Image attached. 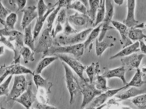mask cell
<instances>
[{
    "mask_svg": "<svg viewBox=\"0 0 146 109\" xmlns=\"http://www.w3.org/2000/svg\"><path fill=\"white\" fill-rule=\"evenodd\" d=\"M93 29L92 28H89L69 35H65L63 33L57 34L53 38L52 45L63 46L83 43Z\"/></svg>",
    "mask_w": 146,
    "mask_h": 109,
    "instance_id": "1",
    "label": "cell"
},
{
    "mask_svg": "<svg viewBox=\"0 0 146 109\" xmlns=\"http://www.w3.org/2000/svg\"><path fill=\"white\" fill-rule=\"evenodd\" d=\"M84 49L83 43L63 46L52 45L47 51L43 53L41 58L57 53L69 54L78 58L83 54Z\"/></svg>",
    "mask_w": 146,
    "mask_h": 109,
    "instance_id": "2",
    "label": "cell"
},
{
    "mask_svg": "<svg viewBox=\"0 0 146 109\" xmlns=\"http://www.w3.org/2000/svg\"><path fill=\"white\" fill-rule=\"evenodd\" d=\"M62 63L64 69L66 87L70 95V103L72 105L77 96L81 93L79 81L68 66L63 62Z\"/></svg>",
    "mask_w": 146,
    "mask_h": 109,
    "instance_id": "3",
    "label": "cell"
},
{
    "mask_svg": "<svg viewBox=\"0 0 146 109\" xmlns=\"http://www.w3.org/2000/svg\"><path fill=\"white\" fill-rule=\"evenodd\" d=\"M80 88V92L83 96V100L80 108H84L90 103L94 98L103 92L98 90L96 87L95 82L92 83L90 82L89 79L86 80L80 79L79 81Z\"/></svg>",
    "mask_w": 146,
    "mask_h": 109,
    "instance_id": "4",
    "label": "cell"
},
{
    "mask_svg": "<svg viewBox=\"0 0 146 109\" xmlns=\"http://www.w3.org/2000/svg\"><path fill=\"white\" fill-rule=\"evenodd\" d=\"M28 83L24 76L15 75L11 90L8 95L6 96V102L13 100L19 97L27 89Z\"/></svg>",
    "mask_w": 146,
    "mask_h": 109,
    "instance_id": "5",
    "label": "cell"
},
{
    "mask_svg": "<svg viewBox=\"0 0 146 109\" xmlns=\"http://www.w3.org/2000/svg\"><path fill=\"white\" fill-rule=\"evenodd\" d=\"M67 19L77 32L89 28L94 22L87 14L78 12L69 16Z\"/></svg>",
    "mask_w": 146,
    "mask_h": 109,
    "instance_id": "6",
    "label": "cell"
},
{
    "mask_svg": "<svg viewBox=\"0 0 146 109\" xmlns=\"http://www.w3.org/2000/svg\"><path fill=\"white\" fill-rule=\"evenodd\" d=\"M22 74H30L33 75V72L29 69L19 64L13 63L9 66H1L0 69V84L8 75H18Z\"/></svg>",
    "mask_w": 146,
    "mask_h": 109,
    "instance_id": "7",
    "label": "cell"
},
{
    "mask_svg": "<svg viewBox=\"0 0 146 109\" xmlns=\"http://www.w3.org/2000/svg\"><path fill=\"white\" fill-rule=\"evenodd\" d=\"M52 30V28L46 27L44 30L35 46V53L46 52L52 45L53 38L51 33Z\"/></svg>",
    "mask_w": 146,
    "mask_h": 109,
    "instance_id": "8",
    "label": "cell"
},
{
    "mask_svg": "<svg viewBox=\"0 0 146 109\" xmlns=\"http://www.w3.org/2000/svg\"><path fill=\"white\" fill-rule=\"evenodd\" d=\"M57 56L62 62L69 66L82 80H86L83 76L84 71L86 67L84 66L76 59L65 54H56L53 55Z\"/></svg>",
    "mask_w": 146,
    "mask_h": 109,
    "instance_id": "9",
    "label": "cell"
},
{
    "mask_svg": "<svg viewBox=\"0 0 146 109\" xmlns=\"http://www.w3.org/2000/svg\"><path fill=\"white\" fill-rule=\"evenodd\" d=\"M105 16L102 23L101 30L98 39L99 41L103 40L108 30L115 29L109 26L112 20L114 12L113 3L111 0H105Z\"/></svg>",
    "mask_w": 146,
    "mask_h": 109,
    "instance_id": "10",
    "label": "cell"
},
{
    "mask_svg": "<svg viewBox=\"0 0 146 109\" xmlns=\"http://www.w3.org/2000/svg\"><path fill=\"white\" fill-rule=\"evenodd\" d=\"M145 56V54L142 53L136 52L122 57L121 61L122 66L128 70H136L139 68L141 61Z\"/></svg>",
    "mask_w": 146,
    "mask_h": 109,
    "instance_id": "11",
    "label": "cell"
},
{
    "mask_svg": "<svg viewBox=\"0 0 146 109\" xmlns=\"http://www.w3.org/2000/svg\"><path fill=\"white\" fill-rule=\"evenodd\" d=\"M125 86L120 88L110 89L103 92L96 98L92 102L86 107V108L94 109L98 108L100 106L104 104L105 102L110 98L115 95L119 92L122 89H125Z\"/></svg>",
    "mask_w": 146,
    "mask_h": 109,
    "instance_id": "12",
    "label": "cell"
},
{
    "mask_svg": "<svg viewBox=\"0 0 146 109\" xmlns=\"http://www.w3.org/2000/svg\"><path fill=\"white\" fill-rule=\"evenodd\" d=\"M32 88V82L30 81L26 90L19 97L13 100L20 103L27 108L29 109L35 101L36 97L33 92Z\"/></svg>",
    "mask_w": 146,
    "mask_h": 109,
    "instance_id": "13",
    "label": "cell"
},
{
    "mask_svg": "<svg viewBox=\"0 0 146 109\" xmlns=\"http://www.w3.org/2000/svg\"><path fill=\"white\" fill-rule=\"evenodd\" d=\"M0 34L9 36L8 39L9 41H15V49L20 50L24 46V35L20 32L15 30H8L3 28L0 30Z\"/></svg>",
    "mask_w": 146,
    "mask_h": 109,
    "instance_id": "14",
    "label": "cell"
},
{
    "mask_svg": "<svg viewBox=\"0 0 146 109\" xmlns=\"http://www.w3.org/2000/svg\"><path fill=\"white\" fill-rule=\"evenodd\" d=\"M111 23L120 33L121 37L120 43L123 48L133 43L129 37V28L123 23L117 21L112 20Z\"/></svg>",
    "mask_w": 146,
    "mask_h": 109,
    "instance_id": "15",
    "label": "cell"
},
{
    "mask_svg": "<svg viewBox=\"0 0 146 109\" xmlns=\"http://www.w3.org/2000/svg\"><path fill=\"white\" fill-rule=\"evenodd\" d=\"M117 39L112 36H107L103 40L99 41L96 39L95 50L96 55L101 56L104 51L108 48L113 46Z\"/></svg>",
    "mask_w": 146,
    "mask_h": 109,
    "instance_id": "16",
    "label": "cell"
},
{
    "mask_svg": "<svg viewBox=\"0 0 146 109\" xmlns=\"http://www.w3.org/2000/svg\"><path fill=\"white\" fill-rule=\"evenodd\" d=\"M135 0H127V13L125 19L123 23L129 28L134 27L138 24V21L135 19Z\"/></svg>",
    "mask_w": 146,
    "mask_h": 109,
    "instance_id": "17",
    "label": "cell"
},
{
    "mask_svg": "<svg viewBox=\"0 0 146 109\" xmlns=\"http://www.w3.org/2000/svg\"><path fill=\"white\" fill-rule=\"evenodd\" d=\"M122 101L123 104L131 108L146 109V93Z\"/></svg>",
    "mask_w": 146,
    "mask_h": 109,
    "instance_id": "18",
    "label": "cell"
},
{
    "mask_svg": "<svg viewBox=\"0 0 146 109\" xmlns=\"http://www.w3.org/2000/svg\"><path fill=\"white\" fill-rule=\"evenodd\" d=\"M104 71L101 75L106 78L117 77L122 81L124 86L126 85L128 83L125 77L126 69L123 66L113 69H110L106 67L104 68Z\"/></svg>",
    "mask_w": 146,
    "mask_h": 109,
    "instance_id": "19",
    "label": "cell"
},
{
    "mask_svg": "<svg viewBox=\"0 0 146 109\" xmlns=\"http://www.w3.org/2000/svg\"><path fill=\"white\" fill-rule=\"evenodd\" d=\"M37 8L35 6H30L24 8L21 11L23 13L21 26L23 30L27 27L33 20L38 16Z\"/></svg>",
    "mask_w": 146,
    "mask_h": 109,
    "instance_id": "20",
    "label": "cell"
},
{
    "mask_svg": "<svg viewBox=\"0 0 146 109\" xmlns=\"http://www.w3.org/2000/svg\"><path fill=\"white\" fill-rule=\"evenodd\" d=\"M137 87H132L128 90L115 95V97L118 98V101H122L133 98L138 95L146 93V89H139Z\"/></svg>",
    "mask_w": 146,
    "mask_h": 109,
    "instance_id": "21",
    "label": "cell"
},
{
    "mask_svg": "<svg viewBox=\"0 0 146 109\" xmlns=\"http://www.w3.org/2000/svg\"><path fill=\"white\" fill-rule=\"evenodd\" d=\"M139 41L123 48V49L115 54L111 56L110 60H112L118 58L123 57L129 56L139 51L140 50Z\"/></svg>",
    "mask_w": 146,
    "mask_h": 109,
    "instance_id": "22",
    "label": "cell"
},
{
    "mask_svg": "<svg viewBox=\"0 0 146 109\" xmlns=\"http://www.w3.org/2000/svg\"><path fill=\"white\" fill-rule=\"evenodd\" d=\"M50 5H49V7L43 17L40 19L38 18L37 19L33 32V39L35 41L40 33L46 19L55 9L54 7L50 6Z\"/></svg>",
    "mask_w": 146,
    "mask_h": 109,
    "instance_id": "23",
    "label": "cell"
},
{
    "mask_svg": "<svg viewBox=\"0 0 146 109\" xmlns=\"http://www.w3.org/2000/svg\"><path fill=\"white\" fill-rule=\"evenodd\" d=\"M33 80L37 90L40 87L43 89L47 94L51 93L50 89L53 85L52 82H48L43 78L40 74L34 75Z\"/></svg>",
    "mask_w": 146,
    "mask_h": 109,
    "instance_id": "24",
    "label": "cell"
},
{
    "mask_svg": "<svg viewBox=\"0 0 146 109\" xmlns=\"http://www.w3.org/2000/svg\"><path fill=\"white\" fill-rule=\"evenodd\" d=\"M145 72L141 71L139 68L137 69L136 72L131 80L125 85V89L130 86L139 87L145 83L146 82L142 79L143 77L145 75Z\"/></svg>",
    "mask_w": 146,
    "mask_h": 109,
    "instance_id": "25",
    "label": "cell"
},
{
    "mask_svg": "<svg viewBox=\"0 0 146 109\" xmlns=\"http://www.w3.org/2000/svg\"><path fill=\"white\" fill-rule=\"evenodd\" d=\"M102 24L93 29L90 32L85 41L84 42L85 49L88 48L89 51L92 49L93 43L99 35L101 32Z\"/></svg>",
    "mask_w": 146,
    "mask_h": 109,
    "instance_id": "26",
    "label": "cell"
},
{
    "mask_svg": "<svg viewBox=\"0 0 146 109\" xmlns=\"http://www.w3.org/2000/svg\"><path fill=\"white\" fill-rule=\"evenodd\" d=\"M58 58L56 56L45 57L42 58L38 62L35 70L33 72V76L35 74H40L45 68Z\"/></svg>",
    "mask_w": 146,
    "mask_h": 109,
    "instance_id": "27",
    "label": "cell"
},
{
    "mask_svg": "<svg viewBox=\"0 0 146 109\" xmlns=\"http://www.w3.org/2000/svg\"><path fill=\"white\" fill-rule=\"evenodd\" d=\"M85 70L88 77L90 83H92L94 77L99 75L100 72L99 62H92L90 66L86 67Z\"/></svg>",
    "mask_w": 146,
    "mask_h": 109,
    "instance_id": "28",
    "label": "cell"
},
{
    "mask_svg": "<svg viewBox=\"0 0 146 109\" xmlns=\"http://www.w3.org/2000/svg\"><path fill=\"white\" fill-rule=\"evenodd\" d=\"M24 30V43L34 52L35 48V41L32 34L31 24L26 28Z\"/></svg>",
    "mask_w": 146,
    "mask_h": 109,
    "instance_id": "29",
    "label": "cell"
},
{
    "mask_svg": "<svg viewBox=\"0 0 146 109\" xmlns=\"http://www.w3.org/2000/svg\"><path fill=\"white\" fill-rule=\"evenodd\" d=\"M89 9L87 15L92 20L95 21L97 12L100 6V0H88Z\"/></svg>",
    "mask_w": 146,
    "mask_h": 109,
    "instance_id": "30",
    "label": "cell"
},
{
    "mask_svg": "<svg viewBox=\"0 0 146 109\" xmlns=\"http://www.w3.org/2000/svg\"><path fill=\"white\" fill-rule=\"evenodd\" d=\"M129 37L132 41H139L146 38V35L143 33V30L139 28H130L129 32Z\"/></svg>",
    "mask_w": 146,
    "mask_h": 109,
    "instance_id": "31",
    "label": "cell"
},
{
    "mask_svg": "<svg viewBox=\"0 0 146 109\" xmlns=\"http://www.w3.org/2000/svg\"><path fill=\"white\" fill-rule=\"evenodd\" d=\"M34 52H32L29 47L24 46L21 49L20 53L22 56L25 63L29 62H32L35 60L34 57Z\"/></svg>",
    "mask_w": 146,
    "mask_h": 109,
    "instance_id": "32",
    "label": "cell"
},
{
    "mask_svg": "<svg viewBox=\"0 0 146 109\" xmlns=\"http://www.w3.org/2000/svg\"><path fill=\"white\" fill-rule=\"evenodd\" d=\"M105 0H103L102 4L100 6L97 12L94 26H96L99 24L103 22L105 17Z\"/></svg>",
    "mask_w": 146,
    "mask_h": 109,
    "instance_id": "33",
    "label": "cell"
},
{
    "mask_svg": "<svg viewBox=\"0 0 146 109\" xmlns=\"http://www.w3.org/2000/svg\"><path fill=\"white\" fill-rule=\"evenodd\" d=\"M17 20V14L11 13L6 19L4 28L8 30H15L14 26Z\"/></svg>",
    "mask_w": 146,
    "mask_h": 109,
    "instance_id": "34",
    "label": "cell"
},
{
    "mask_svg": "<svg viewBox=\"0 0 146 109\" xmlns=\"http://www.w3.org/2000/svg\"><path fill=\"white\" fill-rule=\"evenodd\" d=\"M67 9L75 10L80 13L87 14V9L85 6L80 1L76 0L68 7Z\"/></svg>",
    "mask_w": 146,
    "mask_h": 109,
    "instance_id": "35",
    "label": "cell"
},
{
    "mask_svg": "<svg viewBox=\"0 0 146 109\" xmlns=\"http://www.w3.org/2000/svg\"><path fill=\"white\" fill-rule=\"evenodd\" d=\"M96 77L95 85L96 88L98 90L104 92L110 89L107 86V80L106 78L101 75H99Z\"/></svg>",
    "mask_w": 146,
    "mask_h": 109,
    "instance_id": "36",
    "label": "cell"
},
{
    "mask_svg": "<svg viewBox=\"0 0 146 109\" xmlns=\"http://www.w3.org/2000/svg\"><path fill=\"white\" fill-rule=\"evenodd\" d=\"M13 75H10L7 79L0 85V96H7L9 94V87L11 80Z\"/></svg>",
    "mask_w": 146,
    "mask_h": 109,
    "instance_id": "37",
    "label": "cell"
},
{
    "mask_svg": "<svg viewBox=\"0 0 146 109\" xmlns=\"http://www.w3.org/2000/svg\"><path fill=\"white\" fill-rule=\"evenodd\" d=\"M48 7L49 6L45 3L44 0H38L37 7L38 18L40 19L43 17Z\"/></svg>",
    "mask_w": 146,
    "mask_h": 109,
    "instance_id": "38",
    "label": "cell"
},
{
    "mask_svg": "<svg viewBox=\"0 0 146 109\" xmlns=\"http://www.w3.org/2000/svg\"><path fill=\"white\" fill-rule=\"evenodd\" d=\"M61 8L59 6L57 7L50 14L47 18V27L52 28L53 24L56 17Z\"/></svg>",
    "mask_w": 146,
    "mask_h": 109,
    "instance_id": "39",
    "label": "cell"
},
{
    "mask_svg": "<svg viewBox=\"0 0 146 109\" xmlns=\"http://www.w3.org/2000/svg\"><path fill=\"white\" fill-rule=\"evenodd\" d=\"M37 90L38 93L37 97L39 102L47 104L48 103L49 100L48 98L45 90L41 88Z\"/></svg>",
    "mask_w": 146,
    "mask_h": 109,
    "instance_id": "40",
    "label": "cell"
},
{
    "mask_svg": "<svg viewBox=\"0 0 146 109\" xmlns=\"http://www.w3.org/2000/svg\"><path fill=\"white\" fill-rule=\"evenodd\" d=\"M78 33L76 30L70 24L67 18L64 23L63 33L65 35H69Z\"/></svg>",
    "mask_w": 146,
    "mask_h": 109,
    "instance_id": "41",
    "label": "cell"
},
{
    "mask_svg": "<svg viewBox=\"0 0 146 109\" xmlns=\"http://www.w3.org/2000/svg\"><path fill=\"white\" fill-rule=\"evenodd\" d=\"M66 10L64 8H62L59 12L56 19L55 25L58 23H60L61 24L64 23L66 20Z\"/></svg>",
    "mask_w": 146,
    "mask_h": 109,
    "instance_id": "42",
    "label": "cell"
},
{
    "mask_svg": "<svg viewBox=\"0 0 146 109\" xmlns=\"http://www.w3.org/2000/svg\"><path fill=\"white\" fill-rule=\"evenodd\" d=\"M9 2L12 6L17 5V11H21L24 8L26 4L27 0H9Z\"/></svg>",
    "mask_w": 146,
    "mask_h": 109,
    "instance_id": "43",
    "label": "cell"
},
{
    "mask_svg": "<svg viewBox=\"0 0 146 109\" xmlns=\"http://www.w3.org/2000/svg\"><path fill=\"white\" fill-rule=\"evenodd\" d=\"M73 0H58L54 5L52 6V7H54L57 6L60 7L61 8H66L67 9Z\"/></svg>",
    "mask_w": 146,
    "mask_h": 109,
    "instance_id": "44",
    "label": "cell"
},
{
    "mask_svg": "<svg viewBox=\"0 0 146 109\" xmlns=\"http://www.w3.org/2000/svg\"><path fill=\"white\" fill-rule=\"evenodd\" d=\"M0 2V18L5 20L7 16L11 13V11L5 7L1 1Z\"/></svg>",
    "mask_w": 146,
    "mask_h": 109,
    "instance_id": "45",
    "label": "cell"
},
{
    "mask_svg": "<svg viewBox=\"0 0 146 109\" xmlns=\"http://www.w3.org/2000/svg\"><path fill=\"white\" fill-rule=\"evenodd\" d=\"M0 41L8 48L12 50L13 51H14L15 47L11 43V41L7 39L4 36L1 35Z\"/></svg>",
    "mask_w": 146,
    "mask_h": 109,
    "instance_id": "46",
    "label": "cell"
},
{
    "mask_svg": "<svg viewBox=\"0 0 146 109\" xmlns=\"http://www.w3.org/2000/svg\"><path fill=\"white\" fill-rule=\"evenodd\" d=\"M61 24L60 23H58L56 24L55 29L54 28L52 29L51 33L53 38L58 33L62 31L63 30V28Z\"/></svg>",
    "mask_w": 146,
    "mask_h": 109,
    "instance_id": "47",
    "label": "cell"
},
{
    "mask_svg": "<svg viewBox=\"0 0 146 109\" xmlns=\"http://www.w3.org/2000/svg\"><path fill=\"white\" fill-rule=\"evenodd\" d=\"M37 109H56L57 108L55 106L49 105L47 104H44L41 102L38 103L36 106Z\"/></svg>",
    "mask_w": 146,
    "mask_h": 109,
    "instance_id": "48",
    "label": "cell"
},
{
    "mask_svg": "<svg viewBox=\"0 0 146 109\" xmlns=\"http://www.w3.org/2000/svg\"><path fill=\"white\" fill-rule=\"evenodd\" d=\"M140 44V49L141 53L146 54V45L144 42L143 39L139 41Z\"/></svg>",
    "mask_w": 146,
    "mask_h": 109,
    "instance_id": "49",
    "label": "cell"
},
{
    "mask_svg": "<svg viewBox=\"0 0 146 109\" xmlns=\"http://www.w3.org/2000/svg\"><path fill=\"white\" fill-rule=\"evenodd\" d=\"M82 2L86 7L87 8L89 9V1L88 0H77Z\"/></svg>",
    "mask_w": 146,
    "mask_h": 109,
    "instance_id": "50",
    "label": "cell"
},
{
    "mask_svg": "<svg viewBox=\"0 0 146 109\" xmlns=\"http://www.w3.org/2000/svg\"><path fill=\"white\" fill-rule=\"evenodd\" d=\"M124 0H113L114 2L117 5L119 6L122 5L123 3Z\"/></svg>",
    "mask_w": 146,
    "mask_h": 109,
    "instance_id": "51",
    "label": "cell"
},
{
    "mask_svg": "<svg viewBox=\"0 0 146 109\" xmlns=\"http://www.w3.org/2000/svg\"><path fill=\"white\" fill-rule=\"evenodd\" d=\"M0 55H1L4 54V47L3 46H1L0 47Z\"/></svg>",
    "mask_w": 146,
    "mask_h": 109,
    "instance_id": "52",
    "label": "cell"
},
{
    "mask_svg": "<svg viewBox=\"0 0 146 109\" xmlns=\"http://www.w3.org/2000/svg\"><path fill=\"white\" fill-rule=\"evenodd\" d=\"M0 22L4 26L5 23V20L0 18Z\"/></svg>",
    "mask_w": 146,
    "mask_h": 109,
    "instance_id": "53",
    "label": "cell"
},
{
    "mask_svg": "<svg viewBox=\"0 0 146 109\" xmlns=\"http://www.w3.org/2000/svg\"><path fill=\"white\" fill-rule=\"evenodd\" d=\"M103 0H100V5H101L102 3Z\"/></svg>",
    "mask_w": 146,
    "mask_h": 109,
    "instance_id": "54",
    "label": "cell"
},
{
    "mask_svg": "<svg viewBox=\"0 0 146 109\" xmlns=\"http://www.w3.org/2000/svg\"><path fill=\"white\" fill-rule=\"evenodd\" d=\"M144 28H145V29H146V24H144Z\"/></svg>",
    "mask_w": 146,
    "mask_h": 109,
    "instance_id": "55",
    "label": "cell"
},
{
    "mask_svg": "<svg viewBox=\"0 0 146 109\" xmlns=\"http://www.w3.org/2000/svg\"><path fill=\"white\" fill-rule=\"evenodd\" d=\"M144 39L145 41V42L146 43V38H145V39Z\"/></svg>",
    "mask_w": 146,
    "mask_h": 109,
    "instance_id": "56",
    "label": "cell"
},
{
    "mask_svg": "<svg viewBox=\"0 0 146 109\" xmlns=\"http://www.w3.org/2000/svg\"><path fill=\"white\" fill-rule=\"evenodd\" d=\"M36 1H38V0H35Z\"/></svg>",
    "mask_w": 146,
    "mask_h": 109,
    "instance_id": "57",
    "label": "cell"
}]
</instances>
